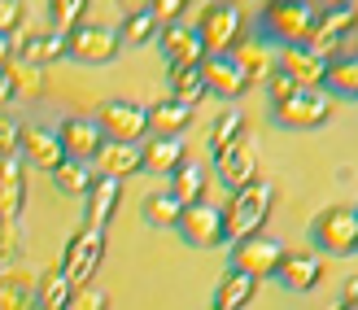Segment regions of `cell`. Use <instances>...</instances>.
I'll return each instance as SVG.
<instances>
[{"instance_id":"1","label":"cell","mask_w":358,"mask_h":310,"mask_svg":"<svg viewBox=\"0 0 358 310\" xmlns=\"http://www.w3.org/2000/svg\"><path fill=\"white\" fill-rule=\"evenodd\" d=\"M271 210H275V184L258 175L254 184L227 192V202L219 206V214H223V236H227L231 245H236V241H249V236H262Z\"/></svg>"},{"instance_id":"2","label":"cell","mask_w":358,"mask_h":310,"mask_svg":"<svg viewBox=\"0 0 358 310\" xmlns=\"http://www.w3.org/2000/svg\"><path fill=\"white\" fill-rule=\"evenodd\" d=\"M192 31H196V40H201L206 57H227V52L249 35L245 31V9L241 5H223V0L219 5H201Z\"/></svg>"},{"instance_id":"3","label":"cell","mask_w":358,"mask_h":310,"mask_svg":"<svg viewBox=\"0 0 358 310\" xmlns=\"http://www.w3.org/2000/svg\"><path fill=\"white\" fill-rule=\"evenodd\" d=\"M101 262H105V232L83 227V223H79L75 232H70L66 249H62L57 271L66 276V284H70V288H83V284H92V280H96Z\"/></svg>"},{"instance_id":"4","label":"cell","mask_w":358,"mask_h":310,"mask_svg":"<svg viewBox=\"0 0 358 310\" xmlns=\"http://www.w3.org/2000/svg\"><path fill=\"white\" fill-rule=\"evenodd\" d=\"M310 241L324 258H350V253H358V214H354V206L319 210L315 223H310Z\"/></svg>"},{"instance_id":"5","label":"cell","mask_w":358,"mask_h":310,"mask_svg":"<svg viewBox=\"0 0 358 310\" xmlns=\"http://www.w3.org/2000/svg\"><path fill=\"white\" fill-rule=\"evenodd\" d=\"M118 52H122L118 27L96 22V17H87V22H79L75 31L66 35V57H75L83 66H110Z\"/></svg>"},{"instance_id":"6","label":"cell","mask_w":358,"mask_h":310,"mask_svg":"<svg viewBox=\"0 0 358 310\" xmlns=\"http://www.w3.org/2000/svg\"><path fill=\"white\" fill-rule=\"evenodd\" d=\"M271 114H275L280 127H289V132H315V127H324L336 114V101L324 87H297L289 101L271 105Z\"/></svg>"},{"instance_id":"7","label":"cell","mask_w":358,"mask_h":310,"mask_svg":"<svg viewBox=\"0 0 358 310\" xmlns=\"http://www.w3.org/2000/svg\"><path fill=\"white\" fill-rule=\"evenodd\" d=\"M92 122L101 127V136L110 144H145L149 140V109L136 101H118V97L101 101Z\"/></svg>"},{"instance_id":"8","label":"cell","mask_w":358,"mask_h":310,"mask_svg":"<svg viewBox=\"0 0 358 310\" xmlns=\"http://www.w3.org/2000/svg\"><path fill=\"white\" fill-rule=\"evenodd\" d=\"M262 22L280 40V48L284 44H306L310 27H315V5H306V0H275V5L262 9Z\"/></svg>"},{"instance_id":"9","label":"cell","mask_w":358,"mask_h":310,"mask_svg":"<svg viewBox=\"0 0 358 310\" xmlns=\"http://www.w3.org/2000/svg\"><path fill=\"white\" fill-rule=\"evenodd\" d=\"M284 258V245L275 241V236H249V241H236L231 245V271H245L249 280H266V276H275V267Z\"/></svg>"},{"instance_id":"10","label":"cell","mask_w":358,"mask_h":310,"mask_svg":"<svg viewBox=\"0 0 358 310\" xmlns=\"http://www.w3.org/2000/svg\"><path fill=\"white\" fill-rule=\"evenodd\" d=\"M175 232L184 236L192 249H219V245H227V236H223V214H219V206H210V202H196V206H184V210H179Z\"/></svg>"},{"instance_id":"11","label":"cell","mask_w":358,"mask_h":310,"mask_svg":"<svg viewBox=\"0 0 358 310\" xmlns=\"http://www.w3.org/2000/svg\"><path fill=\"white\" fill-rule=\"evenodd\" d=\"M17 157H22L27 167H35V171H48V175L66 162L62 144H57V132L44 127V122H22L17 127Z\"/></svg>"},{"instance_id":"12","label":"cell","mask_w":358,"mask_h":310,"mask_svg":"<svg viewBox=\"0 0 358 310\" xmlns=\"http://www.w3.org/2000/svg\"><path fill=\"white\" fill-rule=\"evenodd\" d=\"M13 57L17 62H27V66H40L48 70L52 62H62L66 57V35H57L52 27H22L13 35Z\"/></svg>"},{"instance_id":"13","label":"cell","mask_w":358,"mask_h":310,"mask_svg":"<svg viewBox=\"0 0 358 310\" xmlns=\"http://www.w3.org/2000/svg\"><path fill=\"white\" fill-rule=\"evenodd\" d=\"M324 253L319 249H284V258L275 267V280L289 288V293H310V288H319V280H324Z\"/></svg>"},{"instance_id":"14","label":"cell","mask_w":358,"mask_h":310,"mask_svg":"<svg viewBox=\"0 0 358 310\" xmlns=\"http://www.w3.org/2000/svg\"><path fill=\"white\" fill-rule=\"evenodd\" d=\"M214 179H219L227 192L254 184V179H258V144L249 136H241L223 157H214Z\"/></svg>"},{"instance_id":"15","label":"cell","mask_w":358,"mask_h":310,"mask_svg":"<svg viewBox=\"0 0 358 310\" xmlns=\"http://www.w3.org/2000/svg\"><path fill=\"white\" fill-rule=\"evenodd\" d=\"M57 144H62V153L70 157V162H83V167H92V157H96V149L105 144V136H101V127L92 122V118H79V114H70V118H62L57 127Z\"/></svg>"},{"instance_id":"16","label":"cell","mask_w":358,"mask_h":310,"mask_svg":"<svg viewBox=\"0 0 358 310\" xmlns=\"http://www.w3.org/2000/svg\"><path fill=\"white\" fill-rule=\"evenodd\" d=\"M275 70L289 75L297 87H324L328 62L319 52H310L306 44H284V48H275Z\"/></svg>"},{"instance_id":"17","label":"cell","mask_w":358,"mask_h":310,"mask_svg":"<svg viewBox=\"0 0 358 310\" xmlns=\"http://www.w3.org/2000/svg\"><path fill=\"white\" fill-rule=\"evenodd\" d=\"M27 162L22 157H0V223H22L27 210Z\"/></svg>"},{"instance_id":"18","label":"cell","mask_w":358,"mask_h":310,"mask_svg":"<svg viewBox=\"0 0 358 310\" xmlns=\"http://www.w3.org/2000/svg\"><path fill=\"white\" fill-rule=\"evenodd\" d=\"M227 57L236 62V70L245 75V83H249V87H254V83H262V87H266V79L275 75V48L266 44V40H254V35H245V40L231 48Z\"/></svg>"},{"instance_id":"19","label":"cell","mask_w":358,"mask_h":310,"mask_svg":"<svg viewBox=\"0 0 358 310\" xmlns=\"http://www.w3.org/2000/svg\"><path fill=\"white\" fill-rule=\"evenodd\" d=\"M118 202H122V184L92 175V184H87V192H83V227L105 232V227H110V218L118 214Z\"/></svg>"},{"instance_id":"20","label":"cell","mask_w":358,"mask_h":310,"mask_svg":"<svg viewBox=\"0 0 358 310\" xmlns=\"http://www.w3.org/2000/svg\"><path fill=\"white\" fill-rule=\"evenodd\" d=\"M157 44H162L166 66H201V57H206V48H201V40H196L192 22L162 27V31H157Z\"/></svg>"},{"instance_id":"21","label":"cell","mask_w":358,"mask_h":310,"mask_svg":"<svg viewBox=\"0 0 358 310\" xmlns=\"http://www.w3.org/2000/svg\"><path fill=\"white\" fill-rule=\"evenodd\" d=\"M140 171V144H110L105 140L96 157H92V175L96 179H114V184H122V179H131Z\"/></svg>"},{"instance_id":"22","label":"cell","mask_w":358,"mask_h":310,"mask_svg":"<svg viewBox=\"0 0 358 310\" xmlns=\"http://www.w3.org/2000/svg\"><path fill=\"white\" fill-rule=\"evenodd\" d=\"M179 206H196V202H206V192H210V167L206 162H196V157H184L179 167L171 171V188H166Z\"/></svg>"},{"instance_id":"23","label":"cell","mask_w":358,"mask_h":310,"mask_svg":"<svg viewBox=\"0 0 358 310\" xmlns=\"http://www.w3.org/2000/svg\"><path fill=\"white\" fill-rule=\"evenodd\" d=\"M35 280H40V271L22 262L0 271V310H35Z\"/></svg>"},{"instance_id":"24","label":"cell","mask_w":358,"mask_h":310,"mask_svg":"<svg viewBox=\"0 0 358 310\" xmlns=\"http://www.w3.org/2000/svg\"><path fill=\"white\" fill-rule=\"evenodd\" d=\"M145 109H149V136H157V140H179L192 127V118H196V109H184L179 101H171V97L153 101Z\"/></svg>"},{"instance_id":"25","label":"cell","mask_w":358,"mask_h":310,"mask_svg":"<svg viewBox=\"0 0 358 310\" xmlns=\"http://www.w3.org/2000/svg\"><path fill=\"white\" fill-rule=\"evenodd\" d=\"M201 79H206V92L223 97V101H236L241 92H249V83L231 57H201Z\"/></svg>"},{"instance_id":"26","label":"cell","mask_w":358,"mask_h":310,"mask_svg":"<svg viewBox=\"0 0 358 310\" xmlns=\"http://www.w3.org/2000/svg\"><path fill=\"white\" fill-rule=\"evenodd\" d=\"M324 92L332 101H358V52H341V57L328 62Z\"/></svg>"},{"instance_id":"27","label":"cell","mask_w":358,"mask_h":310,"mask_svg":"<svg viewBox=\"0 0 358 310\" xmlns=\"http://www.w3.org/2000/svg\"><path fill=\"white\" fill-rule=\"evenodd\" d=\"M258 297V280H249L245 271H223L219 284H214V306L219 310H245L249 302Z\"/></svg>"},{"instance_id":"28","label":"cell","mask_w":358,"mask_h":310,"mask_svg":"<svg viewBox=\"0 0 358 310\" xmlns=\"http://www.w3.org/2000/svg\"><path fill=\"white\" fill-rule=\"evenodd\" d=\"M184 157H188V149L179 140H157V136H149L145 144H140V171H149V175H171Z\"/></svg>"},{"instance_id":"29","label":"cell","mask_w":358,"mask_h":310,"mask_svg":"<svg viewBox=\"0 0 358 310\" xmlns=\"http://www.w3.org/2000/svg\"><path fill=\"white\" fill-rule=\"evenodd\" d=\"M171 70V101H179L184 109H196L210 92H206V79H201V66H166Z\"/></svg>"},{"instance_id":"30","label":"cell","mask_w":358,"mask_h":310,"mask_svg":"<svg viewBox=\"0 0 358 310\" xmlns=\"http://www.w3.org/2000/svg\"><path fill=\"white\" fill-rule=\"evenodd\" d=\"M157 31H162V27H157L153 9H149V5H131L127 13H122V22H118V40L140 48V44H153Z\"/></svg>"},{"instance_id":"31","label":"cell","mask_w":358,"mask_h":310,"mask_svg":"<svg viewBox=\"0 0 358 310\" xmlns=\"http://www.w3.org/2000/svg\"><path fill=\"white\" fill-rule=\"evenodd\" d=\"M241 136H249L245 114H241V109H223V114L210 122V157H223Z\"/></svg>"},{"instance_id":"32","label":"cell","mask_w":358,"mask_h":310,"mask_svg":"<svg viewBox=\"0 0 358 310\" xmlns=\"http://www.w3.org/2000/svg\"><path fill=\"white\" fill-rule=\"evenodd\" d=\"M66 302H70V284L57 271V262H52L48 271H40V280H35V310H66Z\"/></svg>"},{"instance_id":"33","label":"cell","mask_w":358,"mask_h":310,"mask_svg":"<svg viewBox=\"0 0 358 310\" xmlns=\"http://www.w3.org/2000/svg\"><path fill=\"white\" fill-rule=\"evenodd\" d=\"M5 79H9V87H13V97H27V101H35L44 92V70L40 66H27V62H9L5 66Z\"/></svg>"},{"instance_id":"34","label":"cell","mask_w":358,"mask_h":310,"mask_svg":"<svg viewBox=\"0 0 358 310\" xmlns=\"http://www.w3.org/2000/svg\"><path fill=\"white\" fill-rule=\"evenodd\" d=\"M179 210H184V206H179L171 192H149L145 202H140V214H145L149 227H175L179 223Z\"/></svg>"},{"instance_id":"35","label":"cell","mask_w":358,"mask_h":310,"mask_svg":"<svg viewBox=\"0 0 358 310\" xmlns=\"http://www.w3.org/2000/svg\"><path fill=\"white\" fill-rule=\"evenodd\" d=\"M52 184H57V192H66V197H83L87 192V184H92V167H83V162H62L57 171H52Z\"/></svg>"},{"instance_id":"36","label":"cell","mask_w":358,"mask_h":310,"mask_svg":"<svg viewBox=\"0 0 358 310\" xmlns=\"http://www.w3.org/2000/svg\"><path fill=\"white\" fill-rule=\"evenodd\" d=\"M79 22H87V5H83V0H52V5H48V27L57 35H70Z\"/></svg>"},{"instance_id":"37","label":"cell","mask_w":358,"mask_h":310,"mask_svg":"<svg viewBox=\"0 0 358 310\" xmlns=\"http://www.w3.org/2000/svg\"><path fill=\"white\" fill-rule=\"evenodd\" d=\"M22 245H27L22 223H0V271L22 262Z\"/></svg>"},{"instance_id":"38","label":"cell","mask_w":358,"mask_h":310,"mask_svg":"<svg viewBox=\"0 0 358 310\" xmlns=\"http://www.w3.org/2000/svg\"><path fill=\"white\" fill-rule=\"evenodd\" d=\"M66 310H110V293L101 284H83V288H70V302Z\"/></svg>"},{"instance_id":"39","label":"cell","mask_w":358,"mask_h":310,"mask_svg":"<svg viewBox=\"0 0 358 310\" xmlns=\"http://www.w3.org/2000/svg\"><path fill=\"white\" fill-rule=\"evenodd\" d=\"M22 27H27V5L22 0H0V35L13 40Z\"/></svg>"},{"instance_id":"40","label":"cell","mask_w":358,"mask_h":310,"mask_svg":"<svg viewBox=\"0 0 358 310\" xmlns=\"http://www.w3.org/2000/svg\"><path fill=\"white\" fill-rule=\"evenodd\" d=\"M184 5L188 0H157V5H149V9L157 17V27H175V22H184Z\"/></svg>"},{"instance_id":"41","label":"cell","mask_w":358,"mask_h":310,"mask_svg":"<svg viewBox=\"0 0 358 310\" xmlns=\"http://www.w3.org/2000/svg\"><path fill=\"white\" fill-rule=\"evenodd\" d=\"M0 157H17V122L0 109Z\"/></svg>"},{"instance_id":"42","label":"cell","mask_w":358,"mask_h":310,"mask_svg":"<svg viewBox=\"0 0 358 310\" xmlns=\"http://www.w3.org/2000/svg\"><path fill=\"white\" fill-rule=\"evenodd\" d=\"M293 92H297V83H293L289 75H280V70H275L271 79H266V97H271V105H280V101H289Z\"/></svg>"},{"instance_id":"43","label":"cell","mask_w":358,"mask_h":310,"mask_svg":"<svg viewBox=\"0 0 358 310\" xmlns=\"http://www.w3.org/2000/svg\"><path fill=\"white\" fill-rule=\"evenodd\" d=\"M13 62V40H5V35H0V70H5Z\"/></svg>"},{"instance_id":"44","label":"cell","mask_w":358,"mask_h":310,"mask_svg":"<svg viewBox=\"0 0 358 310\" xmlns=\"http://www.w3.org/2000/svg\"><path fill=\"white\" fill-rule=\"evenodd\" d=\"M13 101V87H9V79H5V70H0V105H9Z\"/></svg>"},{"instance_id":"45","label":"cell","mask_w":358,"mask_h":310,"mask_svg":"<svg viewBox=\"0 0 358 310\" xmlns=\"http://www.w3.org/2000/svg\"><path fill=\"white\" fill-rule=\"evenodd\" d=\"M332 310H354V306H341V302H336V306H332Z\"/></svg>"},{"instance_id":"46","label":"cell","mask_w":358,"mask_h":310,"mask_svg":"<svg viewBox=\"0 0 358 310\" xmlns=\"http://www.w3.org/2000/svg\"><path fill=\"white\" fill-rule=\"evenodd\" d=\"M350 52H358V35H354V48H350Z\"/></svg>"},{"instance_id":"47","label":"cell","mask_w":358,"mask_h":310,"mask_svg":"<svg viewBox=\"0 0 358 310\" xmlns=\"http://www.w3.org/2000/svg\"><path fill=\"white\" fill-rule=\"evenodd\" d=\"M210 310H219V306H210Z\"/></svg>"},{"instance_id":"48","label":"cell","mask_w":358,"mask_h":310,"mask_svg":"<svg viewBox=\"0 0 358 310\" xmlns=\"http://www.w3.org/2000/svg\"><path fill=\"white\" fill-rule=\"evenodd\" d=\"M354 214H358V206H354Z\"/></svg>"},{"instance_id":"49","label":"cell","mask_w":358,"mask_h":310,"mask_svg":"<svg viewBox=\"0 0 358 310\" xmlns=\"http://www.w3.org/2000/svg\"><path fill=\"white\" fill-rule=\"evenodd\" d=\"M354 310H358V302H354Z\"/></svg>"}]
</instances>
